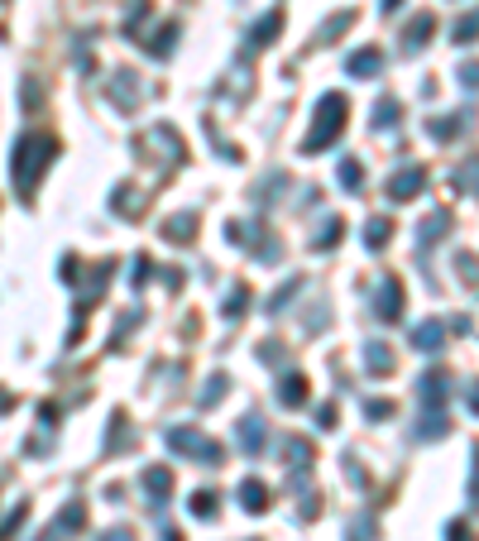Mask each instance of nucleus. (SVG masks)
<instances>
[{"label": "nucleus", "mask_w": 479, "mask_h": 541, "mask_svg": "<svg viewBox=\"0 0 479 541\" xmlns=\"http://www.w3.org/2000/svg\"><path fill=\"white\" fill-rule=\"evenodd\" d=\"M336 240H341V216H331V220H326V226H321V235H317V240H312V244H317V250H331Z\"/></svg>", "instance_id": "29"}, {"label": "nucleus", "mask_w": 479, "mask_h": 541, "mask_svg": "<svg viewBox=\"0 0 479 541\" xmlns=\"http://www.w3.org/2000/svg\"><path fill=\"white\" fill-rule=\"evenodd\" d=\"M365 417H393V403H383V398H369V403H365Z\"/></svg>", "instance_id": "35"}, {"label": "nucleus", "mask_w": 479, "mask_h": 541, "mask_svg": "<svg viewBox=\"0 0 479 541\" xmlns=\"http://www.w3.org/2000/svg\"><path fill=\"white\" fill-rule=\"evenodd\" d=\"M173 43H178V25H163V29L154 34V43H149V53H154V58H168Z\"/></svg>", "instance_id": "23"}, {"label": "nucleus", "mask_w": 479, "mask_h": 541, "mask_svg": "<svg viewBox=\"0 0 479 541\" xmlns=\"http://www.w3.org/2000/svg\"><path fill=\"white\" fill-rule=\"evenodd\" d=\"M441 340H446V331H441V321H422V326L413 331V345L422 350V355H431V350H437Z\"/></svg>", "instance_id": "17"}, {"label": "nucleus", "mask_w": 479, "mask_h": 541, "mask_svg": "<svg viewBox=\"0 0 479 541\" xmlns=\"http://www.w3.org/2000/svg\"><path fill=\"white\" fill-rule=\"evenodd\" d=\"M226 383H230V379H226V374H216V379H212V383H206V393H202V403H206V407H212V403H220V398H226Z\"/></svg>", "instance_id": "32"}, {"label": "nucleus", "mask_w": 479, "mask_h": 541, "mask_svg": "<svg viewBox=\"0 0 479 541\" xmlns=\"http://www.w3.org/2000/svg\"><path fill=\"white\" fill-rule=\"evenodd\" d=\"M422 187H427V168H407V173H398V178L389 182V197L393 202H413Z\"/></svg>", "instance_id": "7"}, {"label": "nucleus", "mask_w": 479, "mask_h": 541, "mask_svg": "<svg viewBox=\"0 0 479 541\" xmlns=\"http://www.w3.org/2000/svg\"><path fill=\"white\" fill-rule=\"evenodd\" d=\"M168 451H178V455H197V460H206V465H220V441H212V437H202V431H192V427H173L168 437Z\"/></svg>", "instance_id": "3"}, {"label": "nucleus", "mask_w": 479, "mask_h": 541, "mask_svg": "<svg viewBox=\"0 0 479 541\" xmlns=\"http://www.w3.org/2000/svg\"><path fill=\"white\" fill-rule=\"evenodd\" d=\"M317 421H321L326 431H331V427H336V407H331V403H326V407H317Z\"/></svg>", "instance_id": "37"}, {"label": "nucleus", "mask_w": 479, "mask_h": 541, "mask_svg": "<svg viewBox=\"0 0 479 541\" xmlns=\"http://www.w3.org/2000/svg\"><path fill=\"white\" fill-rule=\"evenodd\" d=\"M465 125H470V120H465V115H446V120H431L427 129H431V139H441V144H446V139H455Z\"/></svg>", "instance_id": "20"}, {"label": "nucleus", "mask_w": 479, "mask_h": 541, "mask_svg": "<svg viewBox=\"0 0 479 541\" xmlns=\"http://www.w3.org/2000/svg\"><path fill=\"white\" fill-rule=\"evenodd\" d=\"M283 460H293V469H297V475H307V469H312V441H302V437H288V445H283Z\"/></svg>", "instance_id": "15"}, {"label": "nucleus", "mask_w": 479, "mask_h": 541, "mask_svg": "<svg viewBox=\"0 0 479 541\" xmlns=\"http://www.w3.org/2000/svg\"><path fill=\"white\" fill-rule=\"evenodd\" d=\"M278 25H283V15H278V10H274V15H264L259 25L250 29V49H264V43H268V39H274V34H278Z\"/></svg>", "instance_id": "18"}, {"label": "nucleus", "mask_w": 479, "mask_h": 541, "mask_svg": "<svg viewBox=\"0 0 479 541\" xmlns=\"http://www.w3.org/2000/svg\"><path fill=\"white\" fill-rule=\"evenodd\" d=\"M446 226H451V216H446V211H431V216L422 220V230H417V240L431 244V240H437V230H446Z\"/></svg>", "instance_id": "25"}, {"label": "nucleus", "mask_w": 479, "mask_h": 541, "mask_svg": "<svg viewBox=\"0 0 479 541\" xmlns=\"http://www.w3.org/2000/svg\"><path fill=\"white\" fill-rule=\"evenodd\" d=\"M417 393H422V403H446L451 398V374L446 369H431V374H422V383H417Z\"/></svg>", "instance_id": "8"}, {"label": "nucleus", "mask_w": 479, "mask_h": 541, "mask_svg": "<svg viewBox=\"0 0 479 541\" xmlns=\"http://www.w3.org/2000/svg\"><path fill=\"white\" fill-rule=\"evenodd\" d=\"M389 240H393V220H369V226H365V250H374V254H379V250H389Z\"/></svg>", "instance_id": "16"}, {"label": "nucleus", "mask_w": 479, "mask_h": 541, "mask_svg": "<svg viewBox=\"0 0 479 541\" xmlns=\"http://www.w3.org/2000/svg\"><path fill=\"white\" fill-rule=\"evenodd\" d=\"M25 517H29V503H19V508H10V517L5 522H0V541H10L19 532V527H25Z\"/></svg>", "instance_id": "26"}, {"label": "nucleus", "mask_w": 479, "mask_h": 541, "mask_svg": "<svg viewBox=\"0 0 479 541\" xmlns=\"http://www.w3.org/2000/svg\"><path fill=\"white\" fill-rule=\"evenodd\" d=\"M365 369L374 374V379H383V374H393V350L383 345V340H374V345H365Z\"/></svg>", "instance_id": "11"}, {"label": "nucleus", "mask_w": 479, "mask_h": 541, "mask_svg": "<svg viewBox=\"0 0 479 541\" xmlns=\"http://www.w3.org/2000/svg\"><path fill=\"white\" fill-rule=\"evenodd\" d=\"M144 278H149V259H144V254H135V264H130V283L139 288Z\"/></svg>", "instance_id": "34"}, {"label": "nucleus", "mask_w": 479, "mask_h": 541, "mask_svg": "<svg viewBox=\"0 0 479 541\" xmlns=\"http://www.w3.org/2000/svg\"><path fill=\"white\" fill-rule=\"evenodd\" d=\"M398 115H403V105L393 97H383L379 105H374V129H393V125H398Z\"/></svg>", "instance_id": "19"}, {"label": "nucleus", "mask_w": 479, "mask_h": 541, "mask_svg": "<svg viewBox=\"0 0 479 541\" xmlns=\"http://www.w3.org/2000/svg\"><path fill=\"white\" fill-rule=\"evenodd\" d=\"M359 182H365V168H359V158H341V187H350V192H355Z\"/></svg>", "instance_id": "27"}, {"label": "nucleus", "mask_w": 479, "mask_h": 541, "mask_svg": "<svg viewBox=\"0 0 479 541\" xmlns=\"http://www.w3.org/2000/svg\"><path fill=\"white\" fill-rule=\"evenodd\" d=\"M379 10H383V15H393V10H398V0H379Z\"/></svg>", "instance_id": "39"}, {"label": "nucleus", "mask_w": 479, "mask_h": 541, "mask_svg": "<svg viewBox=\"0 0 479 541\" xmlns=\"http://www.w3.org/2000/svg\"><path fill=\"white\" fill-rule=\"evenodd\" d=\"M460 187H465L470 197H479V158H470V163L460 168Z\"/></svg>", "instance_id": "31"}, {"label": "nucleus", "mask_w": 479, "mask_h": 541, "mask_svg": "<svg viewBox=\"0 0 479 541\" xmlns=\"http://www.w3.org/2000/svg\"><path fill=\"white\" fill-rule=\"evenodd\" d=\"M53 158H58V139L53 135H39V129H29V135H19V144H15V192L34 197V187H39V178L53 168Z\"/></svg>", "instance_id": "1"}, {"label": "nucleus", "mask_w": 479, "mask_h": 541, "mask_svg": "<svg viewBox=\"0 0 479 541\" xmlns=\"http://www.w3.org/2000/svg\"><path fill=\"white\" fill-rule=\"evenodd\" d=\"M431 29H437V15H431V10H422V15H417L413 25L403 29V53H422L427 39H431Z\"/></svg>", "instance_id": "6"}, {"label": "nucleus", "mask_w": 479, "mask_h": 541, "mask_svg": "<svg viewBox=\"0 0 479 541\" xmlns=\"http://www.w3.org/2000/svg\"><path fill=\"white\" fill-rule=\"evenodd\" d=\"M350 77H379L383 73V53L379 49H359V53H350Z\"/></svg>", "instance_id": "9"}, {"label": "nucleus", "mask_w": 479, "mask_h": 541, "mask_svg": "<svg viewBox=\"0 0 479 541\" xmlns=\"http://www.w3.org/2000/svg\"><path fill=\"white\" fill-rule=\"evenodd\" d=\"M475 493H479V451H475Z\"/></svg>", "instance_id": "42"}, {"label": "nucleus", "mask_w": 479, "mask_h": 541, "mask_svg": "<svg viewBox=\"0 0 479 541\" xmlns=\"http://www.w3.org/2000/svg\"><path fill=\"white\" fill-rule=\"evenodd\" d=\"M278 403H283V407H302V403H307V379H302V374H283V379H278Z\"/></svg>", "instance_id": "10"}, {"label": "nucleus", "mask_w": 479, "mask_h": 541, "mask_svg": "<svg viewBox=\"0 0 479 541\" xmlns=\"http://www.w3.org/2000/svg\"><path fill=\"white\" fill-rule=\"evenodd\" d=\"M455 268H460V274L470 278V283L479 278V259H475V254H460V259H455Z\"/></svg>", "instance_id": "33"}, {"label": "nucleus", "mask_w": 479, "mask_h": 541, "mask_svg": "<svg viewBox=\"0 0 479 541\" xmlns=\"http://www.w3.org/2000/svg\"><path fill=\"white\" fill-rule=\"evenodd\" d=\"M446 427H451L446 413H427L422 427H417V437H422V441H437V437H446Z\"/></svg>", "instance_id": "22"}, {"label": "nucleus", "mask_w": 479, "mask_h": 541, "mask_svg": "<svg viewBox=\"0 0 479 541\" xmlns=\"http://www.w3.org/2000/svg\"><path fill=\"white\" fill-rule=\"evenodd\" d=\"M240 445L250 455L264 451V417H240Z\"/></svg>", "instance_id": "13"}, {"label": "nucleus", "mask_w": 479, "mask_h": 541, "mask_svg": "<svg viewBox=\"0 0 479 541\" xmlns=\"http://www.w3.org/2000/svg\"><path fill=\"white\" fill-rule=\"evenodd\" d=\"M470 413H479V383L470 388Z\"/></svg>", "instance_id": "40"}, {"label": "nucleus", "mask_w": 479, "mask_h": 541, "mask_svg": "<svg viewBox=\"0 0 479 541\" xmlns=\"http://www.w3.org/2000/svg\"><path fill=\"white\" fill-rule=\"evenodd\" d=\"M355 10H341V15H336V19H326V25H321V43H331V39H341V34L350 29V25H355Z\"/></svg>", "instance_id": "21"}, {"label": "nucleus", "mask_w": 479, "mask_h": 541, "mask_svg": "<svg viewBox=\"0 0 479 541\" xmlns=\"http://www.w3.org/2000/svg\"><path fill=\"white\" fill-rule=\"evenodd\" d=\"M460 87H479V63H460Z\"/></svg>", "instance_id": "36"}, {"label": "nucleus", "mask_w": 479, "mask_h": 541, "mask_svg": "<svg viewBox=\"0 0 479 541\" xmlns=\"http://www.w3.org/2000/svg\"><path fill=\"white\" fill-rule=\"evenodd\" d=\"M216 503L220 498H216V493H206V489L192 493V517H216Z\"/></svg>", "instance_id": "28"}, {"label": "nucleus", "mask_w": 479, "mask_h": 541, "mask_svg": "<svg viewBox=\"0 0 479 541\" xmlns=\"http://www.w3.org/2000/svg\"><path fill=\"white\" fill-rule=\"evenodd\" d=\"M139 484H144V493L158 503L163 493L173 489V469H168V465H154V469H144V479H139Z\"/></svg>", "instance_id": "12"}, {"label": "nucleus", "mask_w": 479, "mask_h": 541, "mask_svg": "<svg viewBox=\"0 0 479 541\" xmlns=\"http://www.w3.org/2000/svg\"><path fill=\"white\" fill-rule=\"evenodd\" d=\"M374 316H379V321H398L403 316V283L398 278H383V283L374 288Z\"/></svg>", "instance_id": "4"}, {"label": "nucleus", "mask_w": 479, "mask_h": 541, "mask_svg": "<svg viewBox=\"0 0 479 541\" xmlns=\"http://www.w3.org/2000/svg\"><path fill=\"white\" fill-rule=\"evenodd\" d=\"M244 307H250V288H236V292L226 298V316L236 321V316H244Z\"/></svg>", "instance_id": "30"}, {"label": "nucleus", "mask_w": 479, "mask_h": 541, "mask_svg": "<svg viewBox=\"0 0 479 541\" xmlns=\"http://www.w3.org/2000/svg\"><path fill=\"white\" fill-rule=\"evenodd\" d=\"M451 39L460 43V49H465V43H475V39H479V10H470V15H465L460 25H455V34H451Z\"/></svg>", "instance_id": "24"}, {"label": "nucleus", "mask_w": 479, "mask_h": 541, "mask_svg": "<svg viewBox=\"0 0 479 541\" xmlns=\"http://www.w3.org/2000/svg\"><path fill=\"white\" fill-rule=\"evenodd\" d=\"M240 508L244 513H264L268 508V489L259 484V479H244L240 484Z\"/></svg>", "instance_id": "14"}, {"label": "nucleus", "mask_w": 479, "mask_h": 541, "mask_svg": "<svg viewBox=\"0 0 479 541\" xmlns=\"http://www.w3.org/2000/svg\"><path fill=\"white\" fill-rule=\"evenodd\" d=\"M345 115H350V101L341 97V91H331V97H321L317 105V125H312V135L302 139V154H321L326 144H336L345 129Z\"/></svg>", "instance_id": "2"}, {"label": "nucleus", "mask_w": 479, "mask_h": 541, "mask_svg": "<svg viewBox=\"0 0 479 541\" xmlns=\"http://www.w3.org/2000/svg\"><path fill=\"white\" fill-rule=\"evenodd\" d=\"M10 407H15V393H5V388H0V417H5Z\"/></svg>", "instance_id": "38"}, {"label": "nucleus", "mask_w": 479, "mask_h": 541, "mask_svg": "<svg viewBox=\"0 0 479 541\" xmlns=\"http://www.w3.org/2000/svg\"><path fill=\"white\" fill-rule=\"evenodd\" d=\"M101 541H135L130 532H111V537H101Z\"/></svg>", "instance_id": "41"}, {"label": "nucleus", "mask_w": 479, "mask_h": 541, "mask_svg": "<svg viewBox=\"0 0 479 541\" xmlns=\"http://www.w3.org/2000/svg\"><path fill=\"white\" fill-rule=\"evenodd\" d=\"M163 240L168 244H192L197 240V211H178L163 220Z\"/></svg>", "instance_id": "5"}]
</instances>
